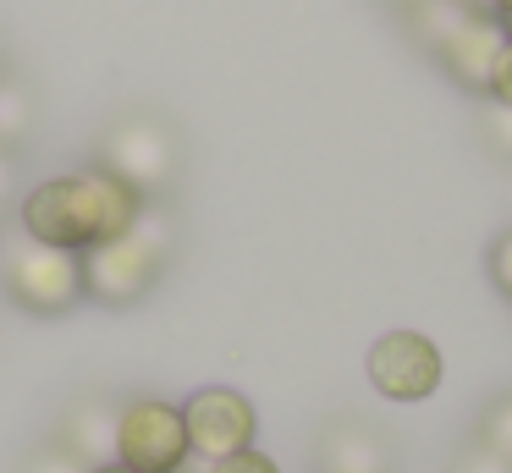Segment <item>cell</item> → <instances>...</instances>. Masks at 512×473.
<instances>
[{"instance_id": "cell-19", "label": "cell", "mask_w": 512, "mask_h": 473, "mask_svg": "<svg viewBox=\"0 0 512 473\" xmlns=\"http://www.w3.org/2000/svg\"><path fill=\"white\" fill-rule=\"evenodd\" d=\"M490 127L501 132V143H512V110H490Z\"/></svg>"}, {"instance_id": "cell-3", "label": "cell", "mask_w": 512, "mask_h": 473, "mask_svg": "<svg viewBox=\"0 0 512 473\" xmlns=\"http://www.w3.org/2000/svg\"><path fill=\"white\" fill-rule=\"evenodd\" d=\"M78 259H83V297H94L105 308H127L155 286L160 264H166V226L144 209V220L133 231L78 253Z\"/></svg>"}, {"instance_id": "cell-10", "label": "cell", "mask_w": 512, "mask_h": 473, "mask_svg": "<svg viewBox=\"0 0 512 473\" xmlns=\"http://www.w3.org/2000/svg\"><path fill=\"white\" fill-rule=\"evenodd\" d=\"M325 473H386V451L364 429H342L325 440Z\"/></svg>"}, {"instance_id": "cell-21", "label": "cell", "mask_w": 512, "mask_h": 473, "mask_svg": "<svg viewBox=\"0 0 512 473\" xmlns=\"http://www.w3.org/2000/svg\"><path fill=\"white\" fill-rule=\"evenodd\" d=\"M89 473H133V468H122V462H100V468H89Z\"/></svg>"}, {"instance_id": "cell-17", "label": "cell", "mask_w": 512, "mask_h": 473, "mask_svg": "<svg viewBox=\"0 0 512 473\" xmlns=\"http://www.w3.org/2000/svg\"><path fill=\"white\" fill-rule=\"evenodd\" d=\"M23 473H89V468H83V462L72 457L67 446H45V451H39V457L23 468Z\"/></svg>"}, {"instance_id": "cell-16", "label": "cell", "mask_w": 512, "mask_h": 473, "mask_svg": "<svg viewBox=\"0 0 512 473\" xmlns=\"http://www.w3.org/2000/svg\"><path fill=\"white\" fill-rule=\"evenodd\" d=\"M490 281H496V292L512 303V231H501V237L490 242Z\"/></svg>"}, {"instance_id": "cell-5", "label": "cell", "mask_w": 512, "mask_h": 473, "mask_svg": "<svg viewBox=\"0 0 512 473\" xmlns=\"http://www.w3.org/2000/svg\"><path fill=\"white\" fill-rule=\"evenodd\" d=\"M446 380V358L424 330H386L369 347V385L386 402H430Z\"/></svg>"}, {"instance_id": "cell-6", "label": "cell", "mask_w": 512, "mask_h": 473, "mask_svg": "<svg viewBox=\"0 0 512 473\" xmlns=\"http://www.w3.org/2000/svg\"><path fill=\"white\" fill-rule=\"evenodd\" d=\"M182 424H188V440H193V462H221V457H237L259 440V413L243 391L232 385H204L182 402Z\"/></svg>"}, {"instance_id": "cell-20", "label": "cell", "mask_w": 512, "mask_h": 473, "mask_svg": "<svg viewBox=\"0 0 512 473\" xmlns=\"http://www.w3.org/2000/svg\"><path fill=\"white\" fill-rule=\"evenodd\" d=\"M468 11H485V17H501V0H463Z\"/></svg>"}, {"instance_id": "cell-4", "label": "cell", "mask_w": 512, "mask_h": 473, "mask_svg": "<svg viewBox=\"0 0 512 473\" xmlns=\"http://www.w3.org/2000/svg\"><path fill=\"white\" fill-rule=\"evenodd\" d=\"M0 270H6V297L28 314H72L83 303V259L67 248L17 237Z\"/></svg>"}, {"instance_id": "cell-15", "label": "cell", "mask_w": 512, "mask_h": 473, "mask_svg": "<svg viewBox=\"0 0 512 473\" xmlns=\"http://www.w3.org/2000/svg\"><path fill=\"white\" fill-rule=\"evenodd\" d=\"M490 105L496 110H512V33H507V44H501V55H496V66H490Z\"/></svg>"}, {"instance_id": "cell-22", "label": "cell", "mask_w": 512, "mask_h": 473, "mask_svg": "<svg viewBox=\"0 0 512 473\" xmlns=\"http://www.w3.org/2000/svg\"><path fill=\"white\" fill-rule=\"evenodd\" d=\"M6 176H12V165H6V149H0V193H6Z\"/></svg>"}, {"instance_id": "cell-14", "label": "cell", "mask_w": 512, "mask_h": 473, "mask_svg": "<svg viewBox=\"0 0 512 473\" xmlns=\"http://www.w3.org/2000/svg\"><path fill=\"white\" fill-rule=\"evenodd\" d=\"M28 127V105H23V88L0 83V143H12L17 132Z\"/></svg>"}, {"instance_id": "cell-9", "label": "cell", "mask_w": 512, "mask_h": 473, "mask_svg": "<svg viewBox=\"0 0 512 473\" xmlns=\"http://www.w3.org/2000/svg\"><path fill=\"white\" fill-rule=\"evenodd\" d=\"M111 435H116V407L89 402V407H78V413L67 418V429H61L56 446H67L83 468H100V462H111Z\"/></svg>"}, {"instance_id": "cell-11", "label": "cell", "mask_w": 512, "mask_h": 473, "mask_svg": "<svg viewBox=\"0 0 512 473\" xmlns=\"http://www.w3.org/2000/svg\"><path fill=\"white\" fill-rule=\"evenodd\" d=\"M408 17H413V33H419V39L435 50V44H441L446 33L468 17V6H463V0H413Z\"/></svg>"}, {"instance_id": "cell-23", "label": "cell", "mask_w": 512, "mask_h": 473, "mask_svg": "<svg viewBox=\"0 0 512 473\" xmlns=\"http://www.w3.org/2000/svg\"><path fill=\"white\" fill-rule=\"evenodd\" d=\"M512 17V0H501V22H507Z\"/></svg>"}, {"instance_id": "cell-24", "label": "cell", "mask_w": 512, "mask_h": 473, "mask_svg": "<svg viewBox=\"0 0 512 473\" xmlns=\"http://www.w3.org/2000/svg\"><path fill=\"white\" fill-rule=\"evenodd\" d=\"M397 6H413V0H397Z\"/></svg>"}, {"instance_id": "cell-2", "label": "cell", "mask_w": 512, "mask_h": 473, "mask_svg": "<svg viewBox=\"0 0 512 473\" xmlns=\"http://www.w3.org/2000/svg\"><path fill=\"white\" fill-rule=\"evenodd\" d=\"M111 462H122L133 473H188L193 440H188V424H182V402H171V396H127V402H116Z\"/></svg>"}, {"instance_id": "cell-1", "label": "cell", "mask_w": 512, "mask_h": 473, "mask_svg": "<svg viewBox=\"0 0 512 473\" xmlns=\"http://www.w3.org/2000/svg\"><path fill=\"white\" fill-rule=\"evenodd\" d=\"M17 220H23V237L45 242V248L89 253L144 220V193L111 176L105 165H89V171L34 182L17 204Z\"/></svg>"}, {"instance_id": "cell-8", "label": "cell", "mask_w": 512, "mask_h": 473, "mask_svg": "<svg viewBox=\"0 0 512 473\" xmlns=\"http://www.w3.org/2000/svg\"><path fill=\"white\" fill-rule=\"evenodd\" d=\"M501 44H507V22L485 17V11H468V17L457 22L441 44H435V55H441V66L452 72V83H463L468 94H485V88H490V66H496Z\"/></svg>"}, {"instance_id": "cell-12", "label": "cell", "mask_w": 512, "mask_h": 473, "mask_svg": "<svg viewBox=\"0 0 512 473\" xmlns=\"http://www.w3.org/2000/svg\"><path fill=\"white\" fill-rule=\"evenodd\" d=\"M479 451H490V457H501L512 468V396L485 407V418H479Z\"/></svg>"}, {"instance_id": "cell-13", "label": "cell", "mask_w": 512, "mask_h": 473, "mask_svg": "<svg viewBox=\"0 0 512 473\" xmlns=\"http://www.w3.org/2000/svg\"><path fill=\"white\" fill-rule=\"evenodd\" d=\"M188 473H281V462L270 457V451L248 446V451H237V457H221V462H193Z\"/></svg>"}, {"instance_id": "cell-18", "label": "cell", "mask_w": 512, "mask_h": 473, "mask_svg": "<svg viewBox=\"0 0 512 473\" xmlns=\"http://www.w3.org/2000/svg\"><path fill=\"white\" fill-rule=\"evenodd\" d=\"M457 473H512V468H507L501 457H490V451H479V446H474L463 462H457Z\"/></svg>"}, {"instance_id": "cell-7", "label": "cell", "mask_w": 512, "mask_h": 473, "mask_svg": "<svg viewBox=\"0 0 512 473\" xmlns=\"http://www.w3.org/2000/svg\"><path fill=\"white\" fill-rule=\"evenodd\" d=\"M100 165L111 176H122V182H133L138 193H149V187H160L171 176V165H177V143H171V132L160 127V121L127 116V121L111 127Z\"/></svg>"}]
</instances>
